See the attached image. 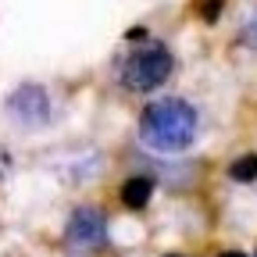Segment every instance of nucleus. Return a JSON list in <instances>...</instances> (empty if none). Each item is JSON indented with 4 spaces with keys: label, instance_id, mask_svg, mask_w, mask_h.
I'll return each mask as SVG.
<instances>
[{
    "label": "nucleus",
    "instance_id": "obj_1",
    "mask_svg": "<svg viewBox=\"0 0 257 257\" xmlns=\"http://www.w3.org/2000/svg\"><path fill=\"white\" fill-rule=\"evenodd\" d=\"M136 133L140 143L154 154H182L200 136V111L186 96H157L143 104Z\"/></svg>",
    "mask_w": 257,
    "mask_h": 257
},
{
    "label": "nucleus",
    "instance_id": "obj_2",
    "mask_svg": "<svg viewBox=\"0 0 257 257\" xmlns=\"http://www.w3.org/2000/svg\"><path fill=\"white\" fill-rule=\"evenodd\" d=\"M175 75V54L172 47L147 40L143 47H133L118 64V86L125 93H154Z\"/></svg>",
    "mask_w": 257,
    "mask_h": 257
},
{
    "label": "nucleus",
    "instance_id": "obj_3",
    "mask_svg": "<svg viewBox=\"0 0 257 257\" xmlns=\"http://www.w3.org/2000/svg\"><path fill=\"white\" fill-rule=\"evenodd\" d=\"M64 243H68L75 253H96L107 243V214L93 204H82L68 214V225H64Z\"/></svg>",
    "mask_w": 257,
    "mask_h": 257
},
{
    "label": "nucleus",
    "instance_id": "obj_4",
    "mask_svg": "<svg viewBox=\"0 0 257 257\" xmlns=\"http://www.w3.org/2000/svg\"><path fill=\"white\" fill-rule=\"evenodd\" d=\"M8 114L22 125V128H40L50 121L54 107H50V93L40 82H22L11 96H8Z\"/></svg>",
    "mask_w": 257,
    "mask_h": 257
},
{
    "label": "nucleus",
    "instance_id": "obj_5",
    "mask_svg": "<svg viewBox=\"0 0 257 257\" xmlns=\"http://www.w3.org/2000/svg\"><path fill=\"white\" fill-rule=\"evenodd\" d=\"M118 200H121L128 211H143V207L154 200V179H150V175H128V179L118 186Z\"/></svg>",
    "mask_w": 257,
    "mask_h": 257
},
{
    "label": "nucleus",
    "instance_id": "obj_6",
    "mask_svg": "<svg viewBox=\"0 0 257 257\" xmlns=\"http://www.w3.org/2000/svg\"><path fill=\"white\" fill-rule=\"evenodd\" d=\"M225 172H229V179L239 182V186L257 182V154H239V157H232Z\"/></svg>",
    "mask_w": 257,
    "mask_h": 257
},
{
    "label": "nucleus",
    "instance_id": "obj_7",
    "mask_svg": "<svg viewBox=\"0 0 257 257\" xmlns=\"http://www.w3.org/2000/svg\"><path fill=\"white\" fill-rule=\"evenodd\" d=\"M193 8H197V18L204 25H214L225 11V0H193Z\"/></svg>",
    "mask_w": 257,
    "mask_h": 257
},
{
    "label": "nucleus",
    "instance_id": "obj_8",
    "mask_svg": "<svg viewBox=\"0 0 257 257\" xmlns=\"http://www.w3.org/2000/svg\"><path fill=\"white\" fill-rule=\"evenodd\" d=\"M239 40H243L246 47H257V15H253V18H250V22L243 25V32H239Z\"/></svg>",
    "mask_w": 257,
    "mask_h": 257
},
{
    "label": "nucleus",
    "instance_id": "obj_9",
    "mask_svg": "<svg viewBox=\"0 0 257 257\" xmlns=\"http://www.w3.org/2000/svg\"><path fill=\"white\" fill-rule=\"evenodd\" d=\"M218 257H250V253H243V250H221Z\"/></svg>",
    "mask_w": 257,
    "mask_h": 257
},
{
    "label": "nucleus",
    "instance_id": "obj_10",
    "mask_svg": "<svg viewBox=\"0 0 257 257\" xmlns=\"http://www.w3.org/2000/svg\"><path fill=\"white\" fill-rule=\"evenodd\" d=\"M165 257H186V253H165Z\"/></svg>",
    "mask_w": 257,
    "mask_h": 257
},
{
    "label": "nucleus",
    "instance_id": "obj_11",
    "mask_svg": "<svg viewBox=\"0 0 257 257\" xmlns=\"http://www.w3.org/2000/svg\"><path fill=\"white\" fill-rule=\"evenodd\" d=\"M253 257H257V253H253Z\"/></svg>",
    "mask_w": 257,
    "mask_h": 257
}]
</instances>
